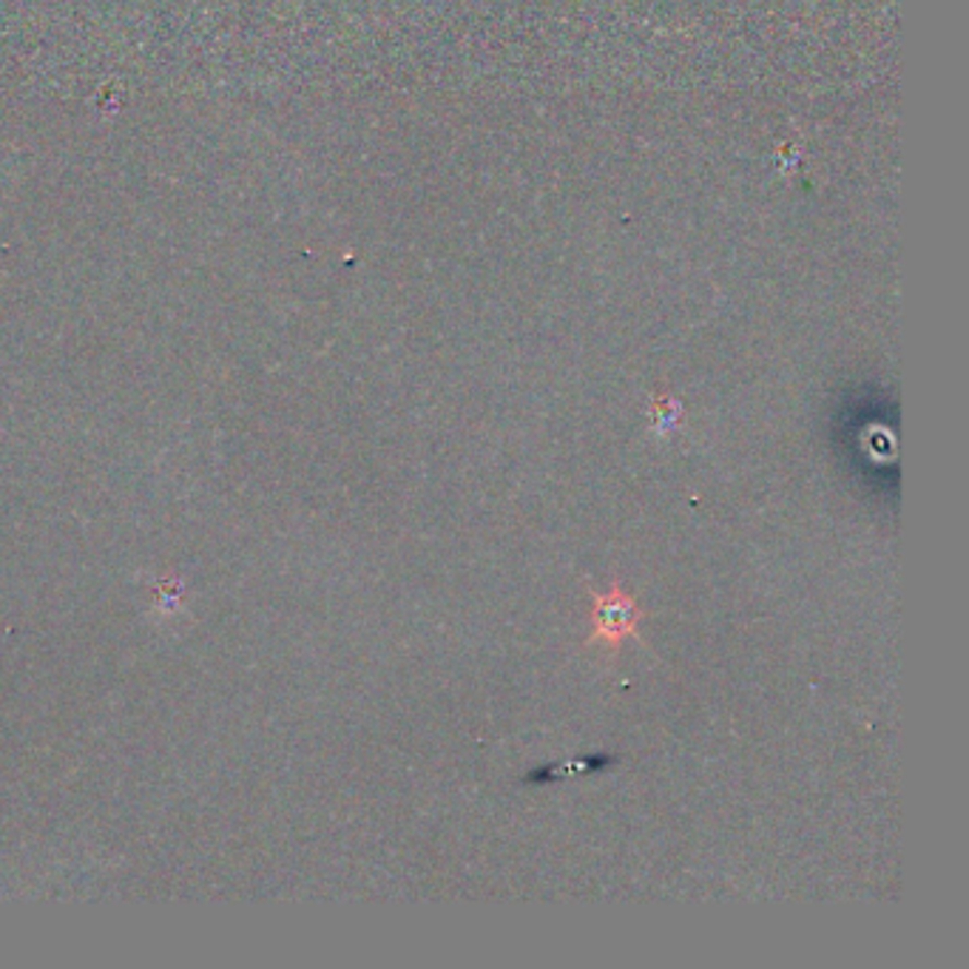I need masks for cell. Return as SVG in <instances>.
Instances as JSON below:
<instances>
[{
    "mask_svg": "<svg viewBox=\"0 0 969 969\" xmlns=\"http://www.w3.org/2000/svg\"><path fill=\"white\" fill-rule=\"evenodd\" d=\"M640 617H643V608L637 606L634 597L620 583H611L608 592L594 594L592 637L589 640L617 649L626 637L634 634Z\"/></svg>",
    "mask_w": 969,
    "mask_h": 969,
    "instance_id": "cell-1",
    "label": "cell"
},
{
    "mask_svg": "<svg viewBox=\"0 0 969 969\" xmlns=\"http://www.w3.org/2000/svg\"><path fill=\"white\" fill-rule=\"evenodd\" d=\"M680 404L674 401H657L652 410V427L657 435H666L680 427Z\"/></svg>",
    "mask_w": 969,
    "mask_h": 969,
    "instance_id": "cell-2",
    "label": "cell"
}]
</instances>
